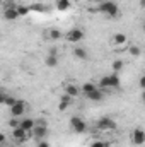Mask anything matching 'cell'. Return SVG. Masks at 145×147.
Instances as JSON below:
<instances>
[{"label": "cell", "mask_w": 145, "mask_h": 147, "mask_svg": "<svg viewBox=\"0 0 145 147\" xmlns=\"http://www.w3.org/2000/svg\"><path fill=\"white\" fill-rule=\"evenodd\" d=\"M138 87H140L142 91H144V89H145V77H144V75H142V77L138 79Z\"/></svg>", "instance_id": "obj_30"}, {"label": "cell", "mask_w": 145, "mask_h": 147, "mask_svg": "<svg viewBox=\"0 0 145 147\" xmlns=\"http://www.w3.org/2000/svg\"><path fill=\"white\" fill-rule=\"evenodd\" d=\"M73 103V98L72 96H68V94H63L62 98H60V105H58V110L60 111H67L68 110V106Z\"/></svg>", "instance_id": "obj_16"}, {"label": "cell", "mask_w": 145, "mask_h": 147, "mask_svg": "<svg viewBox=\"0 0 145 147\" xmlns=\"http://www.w3.org/2000/svg\"><path fill=\"white\" fill-rule=\"evenodd\" d=\"M2 3H5V0H0V5H2Z\"/></svg>", "instance_id": "obj_35"}, {"label": "cell", "mask_w": 145, "mask_h": 147, "mask_svg": "<svg viewBox=\"0 0 145 147\" xmlns=\"http://www.w3.org/2000/svg\"><path fill=\"white\" fill-rule=\"evenodd\" d=\"M36 147H51V144L46 139H43V140H38L36 142Z\"/></svg>", "instance_id": "obj_27"}, {"label": "cell", "mask_w": 145, "mask_h": 147, "mask_svg": "<svg viewBox=\"0 0 145 147\" xmlns=\"http://www.w3.org/2000/svg\"><path fill=\"white\" fill-rule=\"evenodd\" d=\"M34 123H36V120H33V118H28V116L19 118V128H22L26 132H31L33 127H34Z\"/></svg>", "instance_id": "obj_11"}, {"label": "cell", "mask_w": 145, "mask_h": 147, "mask_svg": "<svg viewBox=\"0 0 145 147\" xmlns=\"http://www.w3.org/2000/svg\"><path fill=\"white\" fill-rule=\"evenodd\" d=\"M92 2H96V3H101V2H104V0H92Z\"/></svg>", "instance_id": "obj_34"}, {"label": "cell", "mask_w": 145, "mask_h": 147, "mask_svg": "<svg viewBox=\"0 0 145 147\" xmlns=\"http://www.w3.org/2000/svg\"><path fill=\"white\" fill-rule=\"evenodd\" d=\"M63 91H65V94L72 96L73 99H77V98L80 96V86L75 84V82H67V84L63 86Z\"/></svg>", "instance_id": "obj_10"}, {"label": "cell", "mask_w": 145, "mask_h": 147, "mask_svg": "<svg viewBox=\"0 0 145 147\" xmlns=\"http://www.w3.org/2000/svg\"><path fill=\"white\" fill-rule=\"evenodd\" d=\"M10 137H12V140H15L17 144H24V142H28V140L31 139V134L17 127V128H12V132H10Z\"/></svg>", "instance_id": "obj_8"}, {"label": "cell", "mask_w": 145, "mask_h": 147, "mask_svg": "<svg viewBox=\"0 0 145 147\" xmlns=\"http://www.w3.org/2000/svg\"><path fill=\"white\" fill-rule=\"evenodd\" d=\"M5 144H7V135L0 132V147H3Z\"/></svg>", "instance_id": "obj_29"}, {"label": "cell", "mask_w": 145, "mask_h": 147, "mask_svg": "<svg viewBox=\"0 0 145 147\" xmlns=\"http://www.w3.org/2000/svg\"><path fill=\"white\" fill-rule=\"evenodd\" d=\"M44 63H46V67L53 69V67H56V65H58V57H56V55L48 53V55H46V58H44Z\"/></svg>", "instance_id": "obj_19"}, {"label": "cell", "mask_w": 145, "mask_h": 147, "mask_svg": "<svg viewBox=\"0 0 145 147\" xmlns=\"http://www.w3.org/2000/svg\"><path fill=\"white\" fill-rule=\"evenodd\" d=\"M70 128H72L75 134H85L89 127H87V123H85L84 118H80V116H72V118H70Z\"/></svg>", "instance_id": "obj_6"}, {"label": "cell", "mask_w": 145, "mask_h": 147, "mask_svg": "<svg viewBox=\"0 0 145 147\" xmlns=\"http://www.w3.org/2000/svg\"><path fill=\"white\" fill-rule=\"evenodd\" d=\"M85 98H87L89 101H103V99H104V91L97 87V89H94L92 92L85 94Z\"/></svg>", "instance_id": "obj_15"}, {"label": "cell", "mask_w": 145, "mask_h": 147, "mask_svg": "<svg viewBox=\"0 0 145 147\" xmlns=\"http://www.w3.org/2000/svg\"><path fill=\"white\" fill-rule=\"evenodd\" d=\"M96 128L99 132H113V130H116V121L109 116H103L96 121Z\"/></svg>", "instance_id": "obj_4"}, {"label": "cell", "mask_w": 145, "mask_h": 147, "mask_svg": "<svg viewBox=\"0 0 145 147\" xmlns=\"http://www.w3.org/2000/svg\"><path fill=\"white\" fill-rule=\"evenodd\" d=\"M130 140H132V144H135V146H144L145 132L140 128V127L133 128V130H132V134H130Z\"/></svg>", "instance_id": "obj_9"}, {"label": "cell", "mask_w": 145, "mask_h": 147, "mask_svg": "<svg viewBox=\"0 0 145 147\" xmlns=\"http://www.w3.org/2000/svg\"><path fill=\"white\" fill-rule=\"evenodd\" d=\"M28 111V103L24 99H17L12 106H10V116L12 118H22V115Z\"/></svg>", "instance_id": "obj_5"}, {"label": "cell", "mask_w": 145, "mask_h": 147, "mask_svg": "<svg viewBox=\"0 0 145 147\" xmlns=\"http://www.w3.org/2000/svg\"><path fill=\"white\" fill-rule=\"evenodd\" d=\"M63 38L68 41V43H73V45H77V43H80L82 39H84V31L80 29V28H72V29H68Z\"/></svg>", "instance_id": "obj_7"}, {"label": "cell", "mask_w": 145, "mask_h": 147, "mask_svg": "<svg viewBox=\"0 0 145 147\" xmlns=\"http://www.w3.org/2000/svg\"><path fill=\"white\" fill-rule=\"evenodd\" d=\"M3 147H19V146H15V144H5Z\"/></svg>", "instance_id": "obj_33"}, {"label": "cell", "mask_w": 145, "mask_h": 147, "mask_svg": "<svg viewBox=\"0 0 145 147\" xmlns=\"http://www.w3.org/2000/svg\"><path fill=\"white\" fill-rule=\"evenodd\" d=\"M31 134V139H34V140H43V139H46L48 137V134H50V127H48V123L44 121V120H39L34 123V127H33V130L29 132Z\"/></svg>", "instance_id": "obj_3"}, {"label": "cell", "mask_w": 145, "mask_h": 147, "mask_svg": "<svg viewBox=\"0 0 145 147\" xmlns=\"http://www.w3.org/2000/svg\"><path fill=\"white\" fill-rule=\"evenodd\" d=\"M3 19H5V21H17V19H19L17 10H15V5L3 9Z\"/></svg>", "instance_id": "obj_12"}, {"label": "cell", "mask_w": 145, "mask_h": 147, "mask_svg": "<svg viewBox=\"0 0 145 147\" xmlns=\"http://www.w3.org/2000/svg\"><path fill=\"white\" fill-rule=\"evenodd\" d=\"M55 5H56L58 10H68L72 7V0H56Z\"/></svg>", "instance_id": "obj_20"}, {"label": "cell", "mask_w": 145, "mask_h": 147, "mask_svg": "<svg viewBox=\"0 0 145 147\" xmlns=\"http://www.w3.org/2000/svg\"><path fill=\"white\" fill-rule=\"evenodd\" d=\"M2 91H3V89H2V87H0V92H2Z\"/></svg>", "instance_id": "obj_36"}, {"label": "cell", "mask_w": 145, "mask_h": 147, "mask_svg": "<svg viewBox=\"0 0 145 147\" xmlns=\"http://www.w3.org/2000/svg\"><path fill=\"white\" fill-rule=\"evenodd\" d=\"M15 10H17V16L21 17H24V16H28L31 10H29V7H26V5H15Z\"/></svg>", "instance_id": "obj_22"}, {"label": "cell", "mask_w": 145, "mask_h": 147, "mask_svg": "<svg viewBox=\"0 0 145 147\" xmlns=\"http://www.w3.org/2000/svg\"><path fill=\"white\" fill-rule=\"evenodd\" d=\"M73 57H75L77 60L85 62V60L89 58V51H87L85 48H82V46H75V48H73Z\"/></svg>", "instance_id": "obj_14"}, {"label": "cell", "mask_w": 145, "mask_h": 147, "mask_svg": "<svg viewBox=\"0 0 145 147\" xmlns=\"http://www.w3.org/2000/svg\"><path fill=\"white\" fill-rule=\"evenodd\" d=\"M46 36H48L50 41H58V39H62V38H63V33H62L60 29H56V28H51V29L48 31V34H46Z\"/></svg>", "instance_id": "obj_17"}, {"label": "cell", "mask_w": 145, "mask_h": 147, "mask_svg": "<svg viewBox=\"0 0 145 147\" xmlns=\"http://www.w3.org/2000/svg\"><path fill=\"white\" fill-rule=\"evenodd\" d=\"M99 89H119L121 87V79L118 74H109V75H104L99 79V82L96 84Z\"/></svg>", "instance_id": "obj_1"}, {"label": "cell", "mask_w": 145, "mask_h": 147, "mask_svg": "<svg viewBox=\"0 0 145 147\" xmlns=\"http://www.w3.org/2000/svg\"><path fill=\"white\" fill-rule=\"evenodd\" d=\"M5 96H7V94H5V91H2V92H0V105H3V101H5Z\"/></svg>", "instance_id": "obj_31"}, {"label": "cell", "mask_w": 145, "mask_h": 147, "mask_svg": "<svg viewBox=\"0 0 145 147\" xmlns=\"http://www.w3.org/2000/svg\"><path fill=\"white\" fill-rule=\"evenodd\" d=\"M15 101H17V98H14V96H10V94H7V96H5V101H3V105L10 108V106H12V105H14Z\"/></svg>", "instance_id": "obj_24"}, {"label": "cell", "mask_w": 145, "mask_h": 147, "mask_svg": "<svg viewBox=\"0 0 145 147\" xmlns=\"http://www.w3.org/2000/svg\"><path fill=\"white\" fill-rule=\"evenodd\" d=\"M111 69H113V74H119L125 69V62H123V60H114V62L111 63Z\"/></svg>", "instance_id": "obj_21"}, {"label": "cell", "mask_w": 145, "mask_h": 147, "mask_svg": "<svg viewBox=\"0 0 145 147\" xmlns=\"http://www.w3.org/2000/svg\"><path fill=\"white\" fill-rule=\"evenodd\" d=\"M97 12L108 16L109 19H114V17L119 16V7H118V3L113 2V0H104V2H101V3H97Z\"/></svg>", "instance_id": "obj_2"}, {"label": "cell", "mask_w": 145, "mask_h": 147, "mask_svg": "<svg viewBox=\"0 0 145 147\" xmlns=\"http://www.w3.org/2000/svg\"><path fill=\"white\" fill-rule=\"evenodd\" d=\"M89 147H109V142H104V140H94Z\"/></svg>", "instance_id": "obj_26"}, {"label": "cell", "mask_w": 145, "mask_h": 147, "mask_svg": "<svg viewBox=\"0 0 145 147\" xmlns=\"http://www.w3.org/2000/svg\"><path fill=\"white\" fill-rule=\"evenodd\" d=\"M29 10H38V12H43V10H44V7H41V3H33V5L29 7Z\"/></svg>", "instance_id": "obj_28"}, {"label": "cell", "mask_w": 145, "mask_h": 147, "mask_svg": "<svg viewBox=\"0 0 145 147\" xmlns=\"http://www.w3.org/2000/svg\"><path fill=\"white\" fill-rule=\"evenodd\" d=\"M94 89H97V86L94 84V82H84L82 86H80V94H89V92H92Z\"/></svg>", "instance_id": "obj_18"}, {"label": "cell", "mask_w": 145, "mask_h": 147, "mask_svg": "<svg viewBox=\"0 0 145 147\" xmlns=\"http://www.w3.org/2000/svg\"><path fill=\"white\" fill-rule=\"evenodd\" d=\"M111 43L114 45V46H125L126 43H128V36L125 34V33H116L113 39H111Z\"/></svg>", "instance_id": "obj_13"}, {"label": "cell", "mask_w": 145, "mask_h": 147, "mask_svg": "<svg viewBox=\"0 0 145 147\" xmlns=\"http://www.w3.org/2000/svg\"><path fill=\"white\" fill-rule=\"evenodd\" d=\"M128 53H130L132 57H140V55H142V50H140V46H137V45H132V46L128 48Z\"/></svg>", "instance_id": "obj_23"}, {"label": "cell", "mask_w": 145, "mask_h": 147, "mask_svg": "<svg viewBox=\"0 0 145 147\" xmlns=\"http://www.w3.org/2000/svg\"><path fill=\"white\" fill-rule=\"evenodd\" d=\"M138 7H140V9H144V7H145V0H140V5H138Z\"/></svg>", "instance_id": "obj_32"}, {"label": "cell", "mask_w": 145, "mask_h": 147, "mask_svg": "<svg viewBox=\"0 0 145 147\" xmlns=\"http://www.w3.org/2000/svg\"><path fill=\"white\" fill-rule=\"evenodd\" d=\"M7 125H9V128H17L19 127V118H12L10 116V120L7 121Z\"/></svg>", "instance_id": "obj_25"}]
</instances>
